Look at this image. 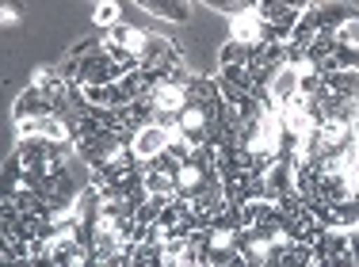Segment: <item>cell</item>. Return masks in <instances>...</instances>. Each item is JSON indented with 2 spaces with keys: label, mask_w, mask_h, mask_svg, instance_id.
<instances>
[{
  "label": "cell",
  "mask_w": 359,
  "mask_h": 267,
  "mask_svg": "<svg viewBox=\"0 0 359 267\" xmlns=\"http://www.w3.org/2000/svg\"><path fill=\"white\" fill-rule=\"evenodd\" d=\"M176 57H184V50L176 46V42H168L165 34H149V39H145V50H142V69L145 73L153 76V81L161 84V76H165V69L176 62Z\"/></svg>",
  "instance_id": "obj_1"
},
{
  "label": "cell",
  "mask_w": 359,
  "mask_h": 267,
  "mask_svg": "<svg viewBox=\"0 0 359 267\" xmlns=\"http://www.w3.org/2000/svg\"><path fill=\"white\" fill-rule=\"evenodd\" d=\"M264 184H268V203H283L290 195H298V172L290 160H276L264 176Z\"/></svg>",
  "instance_id": "obj_2"
},
{
  "label": "cell",
  "mask_w": 359,
  "mask_h": 267,
  "mask_svg": "<svg viewBox=\"0 0 359 267\" xmlns=\"http://www.w3.org/2000/svg\"><path fill=\"white\" fill-rule=\"evenodd\" d=\"M187 103H199L210 118H218L222 107H226V100H222V92H218V81H210V76H191V84H187Z\"/></svg>",
  "instance_id": "obj_3"
},
{
  "label": "cell",
  "mask_w": 359,
  "mask_h": 267,
  "mask_svg": "<svg viewBox=\"0 0 359 267\" xmlns=\"http://www.w3.org/2000/svg\"><path fill=\"white\" fill-rule=\"evenodd\" d=\"M145 100H149L153 115H180V111L187 107V88H176V84H165V81H161Z\"/></svg>",
  "instance_id": "obj_4"
},
{
  "label": "cell",
  "mask_w": 359,
  "mask_h": 267,
  "mask_svg": "<svg viewBox=\"0 0 359 267\" xmlns=\"http://www.w3.org/2000/svg\"><path fill=\"white\" fill-rule=\"evenodd\" d=\"M12 115H15V123H27V118H50L54 107L46 103V96L39 88H23L20 100L12 103Z\"/></svg>",
  "instance_id": "obj_5"
},
{
  "label": "cell",
  "mask_w": 359,
  "mask_h": 267,
  "mask_svg": "<svg viewBox=\"0 0 359 267\" xmlns=\"http://www.w3.org/2000/svg\"><path fill=\"white\" fill-rule=\"evenodd\" d=\"M233 42H245V46H252V50L260 46V42H268V23L256 15V8L233 20Z\"/></svg>",
  "instance_id": "obj_6"
},
{
  "label": "cell",
  "mask_w": 359,
  "mask_h": 267,
  "mask_svg": "<svg viewBox=\"0 0 359 267\" xmlns=\"http://www.w3.org/2000/svg\"><path fill=\"white\" fill-rule=\"evenodd\" d=\"M210 123H215V118H210L199 103H187V107L180 111V134H184L191 145H203V134H207Z\"/></svg>",
  "instance_id": "obj_7"
},
{
  "label": "cell",
  "mask_w": 359,
  "mask_h": 267,
  "mask_svg": "<svg viewBox=\"0 0 359 267\" xmlns=\"http://www.w3.org/2000/svg\"><path fill=\"white\" fill-rule=\"evenodd\" d=\"M134 153H138L142 160H153V157H161V153L168 149V130H161L157 123L153 126H145V130H138L134 134Z\"/></svg>",
  "instance_id": "obj_8"
},
{
  "label": "cell",
  "mask_w": 359,
  "mask_h": 267,
  "mask_svg": "<svg viewBox=\"0 0 359 267\" xmlns=\"http://www.w3.org/2000/svg\"><path fill=\"white\" fill-rule=\"evenodd\" d=\"M252 65L264 69V73H279V69L287 65V46L283 42H260V46L252 50Z\"/></svg>",
  "instance_id": "obj_9"
},
{
  "label": "cell",
  "mask_w": 359,
  "mask_h": 267,
  "mask_svg": "<svg viewBox=\"0 0 359 267\" xmlns=\"http://www.w3.org/2000/svg\"><path fill=\"white\" fill-rule=\"evenodd\" d=\"M325 88L337 100H359V69H340V73L325 76Z\"/></svg>",
  "instance_id": "obj_10"
},
{
  "label": "cell",
  "mask_w": 359,
  "mask_h": 267,
  "mask_svg": "<svg viewBox=\"0 0 359 267\" xmlns=\"http://www.w3.org/2000/svg\"><path fill=\"white\" fill-rule=\"evenodd\" d=\"M348 252V229H325L313 245V256L318 260H332V256H344Z\"/></svg>",
  "instance_id": "obj_11"
},
{
  "label": "cell",
  "mask_w": 359,
  "mask_h": 267,
  "mask_svg": "<svg viewBox=\"0 0 359 267\" xmlns=\"http://www.w3.org/2000/svg\"><path fill=\"white\" fill-rule=\"evenodd\" d=\"M298 96V69L283 65L276 73V81H271V100H276V107H283V103H290Z\"/></svg>",
  "instance_id": "obj_12"
},
{
  "label": "cell",
  "mask_w": 359,
  "mask_h": 267,
  "mask_svg": "<svg viewBox=\"0 0 359 267\" xmlns=\"http://www.w3.org/2000/svg\"><path fill=\"white\" fill-rule=\"evenodd\" d=\"M207 184H210V179L203 176V172H195L191 165H184V168L176 172V199H187V203H191Z\"/></svg>",
  "instance_id": "obj_13"
},
{
  "label": "cell",
  "mask_w": 359,
  "mask_h": 267,
  "mask_svg": "<svg viewBox=\"0 0 359 267\" xmlns=\"http://www.w3.org/2000/svg\"><path fill=\"white\" fill-rule=\"evenodd\" d=\"M145 12L161 15V20H172V23L191 20V4H184V0H145Z\"/></svg>",
  "instance_id": "obj_14"
},
{
  "label": "cell",
  "mask_w": 359,
  "mask_h": 267,
  "mask_svg": "<svg viewBox=\"0 0 359 267\" xmlns=\"http://www.w3.org/2000/svg\"><path fill=\"white\" fill-rule=\"evenodd\" d=\"M187 165H191L195 172H203L207 179L218 176V149H210V145H195L191 157H187Z\"/></svg>",
  "instance_id": "obj_15"
},
{
  "label": "cell",
  "mask_w": 359,
  "mask_h": 267,
  "mask_svg": "<svg viewBox=\"0 0 359 267\" xmlns=\"http://www.w3.org/2000/svg\"><path fill=\"white\" fill-rule=\"evenodd\" d=\"M249 69L252 65V46H245V42H233L229 39L226 46H222V69Z\"/></svg>",
  "instance_id": "obj_16"
},
{
  "label": "cell",
  "mask_w": 359,
  "mask_h": 267,
  "mask_svg": "<svg viewBox=\"0 0 359 267\" xmlns=\"http://www.w3.org/2000/svg\"><path fill=\"white\" fill-rule=\"evenodd\" d=\"M145 191L161 195V199H172L176 195V176H168V172H153V176H145Z\"/></svg>",
  "instance_id": "obj_17"
},
{
  "label": "cell",
  "mask_w": 359,
  "mask_h": 267,
  "mask_svg": "<svg viewBox=\"0 0 359 267\" xmlns=\"http://www.w3.org/2000/svg\"><path fill=\"white\" fill-rule=\"evenodd\" d=\"M332 206H337V226L340 229L359 226V195H352V199H344V203H332Z\"/></svg>",
  "instance_id": "obj_18"
},
{
  "label": "cell",
  "mask_w": 359,
  "mask_h": 267,
  "mask_svg": "<svg viewBox=\"0 0 359 267\" xmlns=\"http://www.w3.org/2000/svg\"><path fill=\"white\" fill-rule=\"evenodd\" d=\"M218 81L222 84H233V88H241V92H252L256 88V84H252V73H249V69H222V73H218Z\"/></svg>",
  "instance_id": "obj_19"
},
{
  "label": "cell",
  "mask_w": 359,
  "mask_h": 267,
  "mask_svg": "<svg viewBox=\"0 0 359 267\" xmlns=\"http://www.w3.org/2000/svg\"><path fill=\"white\" fill-rule=\"evenodd\" d=\"M337 46H344V50H359V12L344 23V27H337Z\"/></svg>",
  "instance_id": "obj_20"
},
{
  "label": "cell",
  "mask_w": 359,
  "mask_h": 267,
  "mask_svg": "<svg viewBox=\"0 0 359 267\" xmlns=\"http://www.w3.org/2000/svg\"><path fill=\"white\" fill-rule=\"evenodd\" d=\"M287 12H290V4H283V0H264V4H256V15L264 23H279Z\"/></svg>",
  "instance_id": "obj_21"
},
{
  "label": "cell",
  "mask_w": 359,
  "mask_h": 267,
  "mask_svg": "<svg viewBox=\"0 0 359 267\" xmlns=\"http://www.w3.org/2000/svg\"><path fill=\"white\" fill-rule=\"evenodd\" d=\"M96 54H104L100 39H84V42H76V46L69 50V57H73V62H88V57H96Z\"/></svg>",
  "instance_id": "obj_22"
},
{
  "label": "cell",
  "mask_w": 359,
  "mask_h": 267,
  "mask_svg": "<svg viewBox=\"0 0 359 267\" xmlns=\"http://www.w3.org/2000/svg\"><path fill=\"white\" fill-rule=\"evenodd\" d=\"M96 23H100L104 31L118 27V4H100V8H96Z\"/></svg>",
  "instance_id": "obj_23"
},
{
  "label": "cell",
  "mask_w": 359,
  "mask_h": 267,
  "mask_svg": "<svg viewBox=\"0 0 359 267\" xmlns=\"http://www.w3.org/2000/svg\"><path fill=\"white\" fill-rule=\"evenodd\" d=\"M215 8H218V12H226V15H233V20H237V15L252 12L256 4H249V0H215Z\"/></svg>",
  "instance_id": "obj_24"
},
{
  "label": "cell",
  "mask_w": 359,
  "mask_h": 267,
  "mask_svg": "<svg viewBox=\"0 0 359 267\" xmlns=\"http://www.w3.org/2000/svg\"><path fill=\"white\" fill-rule=\"evenodd\" d=\"M348 252H352L355 263H359V229H348Z\"/></svg>",
  "instance_id": "obj_25"
},
{
  "label": "cell",
  "mask_w": 359,
  "mask_h": 267,
  "mask_svg": "<svg viewBox=\"0 0 359 267\" xmlns=\"http://www.w3.org/2000/svg\"><path fill=\"white\" fill-rule=\"evenodd\" d=\"M15 20H20V12H15V8L12 4H4V23H8V27H12V23Z\"/></svg>",
  "instance_id": "obj_26"
},
{
  "label": "cell",
  "mask_w": 359,
  "mask_h": 267,
  "mask_svg": "<svg viewBox=\"0 0 359 267\" xmlns=\"http://www.w3.org/2000/svg\"><path fill=\"white\" fill-rule=\"evenodd\" d=\"M355 267H359V263H355Z\"/></svg>",
  "instance_id": "obj_27"
}]
</instances>
